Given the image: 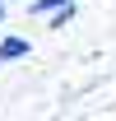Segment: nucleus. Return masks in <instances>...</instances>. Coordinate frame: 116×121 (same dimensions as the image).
<instances>
[{
	"label": "nucleus",
	"mask_w": 116,
	"mask_h": 121,
	"mask_svg": "<svg viewBox=\"0 0 116 121\" xmlns=\"http://www.w3.org/2000/svg\"><path fill=\"white\" fill-rule=\"evenodd\" d=\"M28 51H33L28 37H5V42H0V60H5V65H9V60H23Z\"/></svg>",
	"instance_id": "f257e3e1"
},
{
	"label": "nucleus",
	"mask_w": 116,
	"mask_h": 121,
	"mask_svg": "<svg viewBox=\"0 0 116 121\" xmlns=\"http://www.w3.org/2000/svg\"><path fill=\"white\" fill-rule=\"evenodd\" d=\"M0 14H5V0H0Z\"/></svg>",
	"instance_id": "20e7f679"
},
{
	"label": "nucleus",
	"mask_w": 116,
	"mask_h": 121,
	"mask_svg": "<svg viewBox=\"0 0 116 121\" xmlns=\"http://www.w3.org/2000/svg\"><path fill=\"white\" fill-rule=\"evenodd\" d=\"M60 5H70V0H33L28 9H33V14H56Z\"/></svg>",
	"instance_id": "f03ea898"
},
{
	"label": "nucleus",
	"mask_w": 116,
	"mask_h": 121,
	"mask_svg": "<svg viewBox=\"0 0 116 121\" xmlns=\"http://www.w3.org/2000/svg\"><path fill=\"white\" fill-rule=\"evenodd\" d=\"M0 23H5V14H0Z\"/></svg>",
	"instance_id": "39448f33"
},
{
	"label": "nucleus",
	"mask_w": 116,
	"mask_h": 121,
	"mask_svg": "<svg viewBox=\"0 0 116 121\" xmlns=\"http://www.w3.org/2000/svg\"><path fill=\"white\" fill-rule=\"evenodd\" d=\"M70 19H74V0H70V5H60L56 14H51V28H65Z\"/></svg>",
	"instance_id": "7ed1b4c3"
}]
</instances>
